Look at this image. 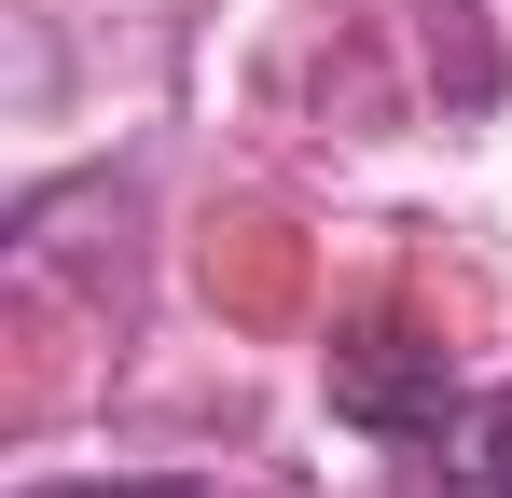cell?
I'll return each mask as SVG.
<instances>
[{
	"label": "cell",
	"mask_w": 512,
	"mask_h": 498,
	"mask_svg": "<svg viewBox=\"0 0 512 498\" xmlns=\"http://www.w3.org/2000/svg\"><path fill=\"white\" fill-rule=\"evenodd\" d=\"M28 498H194V485H28Z\"/></svg>",
	"instance_id": "obj_4"
},
{
	"label": "cell",
	"mask_w": 512,
	"mask_h": 498,
	"mask_svg": "<svg viewBox=\"0 0 512 498\" xmlns=\"http://www.w3.org/2000/svg\"><path fill=\"white\" fill-rule=\"evenodd\" d=\"M333 415H346V429H374V443H443V429L471 415V388L443 374V346H429V332L360 319V332L333 346Z\"/></svg>",
	"instance_id": "obj_1"
},
{
	"label": "cell",
	"mask_w": 512,
	"mask_h": 498,
	"mask_svg": "<svg viewBox=\"0 0 512 498\" xmlns=\"http://www.w3.org/2000/svg\"><path fill=\"white\" fill-rule=\"evenodd\" d=\"M443 457H457L485 498H512V388H471V415L443 429Z\"/></svg>",
	"instance_id": "obj_2"
},
{
	"label": "cell",
	"mask_w": 512,
	"mask_h": 498,
	"mask_svg": "<svg viewBox=\"0 0 512 498\" xmlns=\"http://www.w3.org/2000/svg\"><path fill=\"white\" fill-rule=\"evenodd\" d=\"M402 498H485V485H471L443 443H416V457H402Z\"/></svg>",
	"instance_id": "obj_3"
}]
</instances>
